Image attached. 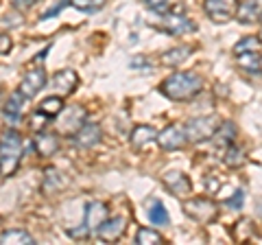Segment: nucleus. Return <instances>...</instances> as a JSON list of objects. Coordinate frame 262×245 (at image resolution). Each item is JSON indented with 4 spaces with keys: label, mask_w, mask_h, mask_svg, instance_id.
<instances>
[{
    "label": "nucleus",
    "mask_w": 262,
    "mask_h": 245,
    "mask_svg": "<svg viewBox=\"0 0 262 245\" xmlns=\"http://www.w3.org/2000/svg\"><path fill=\"white\" fill-rule=\"evenodd\" d=\"M203 79L192 70H184V72H173L170 77L162 81V94L168 96L170 101H190L192 96L201 92Z\"/></svg>",
    "instance_id": "f257e3e1"
},
{
    "label": "nucleus",
    "mask_w": 262,
    "mask_h": 245,
    "mask_svg": "<svg viewBox=\"0 0 262 245\" xmlns=\"http://www.w3.org/2000/svg\"><path fill=\"white\" fill-rule=\"evenodd\" d=\"M22 158V136L15 129H7L0 138V173L11 175Z\"/></svg>",
    "instance_id": "f03ea898"
},
{
    "label": "nucleus",
    "mask_w": 262,
    "mask_h": 245,
    "mask_svg": "<svg viewBox=\"0 0 262 245\" xmlns=\"http://www.w3.org/2000/svg\"><path fill=\"white\" fill-rule=\"evenodd\" d=\"M219 125L221 122L216 116H203V118H192L184 129H186V136L190 142H203L214 136Z\"/></svg>",
    "instance_id": "7ed1b4c3"
},
{
    "label": "nucleus",
    "mask_w": 262,
    "mask_h": 245,
    "mask_svg": "<svg viewBox=\"0 0 262 245\" xmlns=\"http://www.w3.org/2000/svg\"><path fill=\"white\" fill-rule=\"evenodd\" d=\"M184 212L188 217H192L194 221L199 223H210L214 221L216 215H219V206L210 199H190V201H184Z\"/></svg>",
    "instance_id": "20e7f679"
},
{
    "label": "nucleus",
    "mask_w": 262,
    "mask_h": 245,
    "mask_svg": "<svg viewBox=\"0 0 262 245\" xmlns=\"http://www.w3.org/2000/svg\"><path fill=\"white\" fill-rule=\"evenodd\" d=\"M162 27L164 31H168L170 35H184V33H192V31L196 29L194 22L188 18L186 11L182 9V7H175L173 11L164 13V20H162Z\"/></svg>",
    "instance_id": "39448f33"
},
{
    "label": "nucleus",
    "mask_w": 262,
    "mask_h": 245,
    "mask_svg": "<svg viewBox=\"0 0 262 245\" xmlns=\"http://www.w3.org/2000/svg\"><path fill=\"white\" fill-rule=\"evenodd\" d=\"M85 116H88L85 110L79 108V105L66 108V110H61V120H59V125H57V129H59V134L72 138L81 127L85 125Z\"/></svg>",
    "instance_id": "423d86ee"
},
{
    "label": "nucleus",
    "mask_w": 262,
    "mask_h": 245,
    "mask_svg": "<svg viewBox=\"0 0 262 245\" xmlns=\"http://www.w3.org/2000/svg\"><path fill=\"white\" fill-rule=\"evenodd\" d=\"M203 9H206V13L210 15V20L225 24L236 15L238 0H206V3H203Z\"/></svg>",
    "instance_id": "0eeeda50"
},
{
    "label": "nucleus",
    "mask_w": 262,
    "mask_h": 245,
    "mask_svg": "<svg viewBox=\"0 0 262 245\" xmlns=\"http://www.w3.org/2000/svg\"><path fill=\"white\" fill-rule=\"evenodd\" d=\"M188 142L186 129L182 125H168L166 129H162L158 134V145L164 151H177Z\"/></svg>",
    "instance_id": "6e6552de"
},
{
    "label": "nucleus",
    "mask_w": 262,
    "mask_h": 245,
    "mask_svg": "<svg viewBox=\"0 0 262 245\" xmlns=\"http://www.w3.org/2000/svg\"><path fill=\"white\" fill-rule=\"evenodd\" d=\"M127 230V219L125 217H114V219H105V223L98 228V230L94 232L101 241H107V243H114V241H118L122 234H125Z\"/></svg>",
    "instance_id": "1a4fd4ad"
},
{
    "label": "nucleus",
    "mask_w": 262,
    "mask_h": 245,
    "mask_svg": "<svg viewBox=\"0 0 262 245\" xmlns=\"http://www.w3.org/2000/svg\"><path fill=\"white\" fill-rule=\"evenodd\" d=\"M77 86H79V75H77L75 70H70V68L59 70L53 77V84H51V88L55 90V92H59V96L72 94L77 90Z\"/></svg>",
    "instance_id": "9d476101"
},
{
    "label": "nucleus",
    "mask_w": 262,
    "mask_h": 245,
    "mask_svg": "<svg viewBox=\"0 0 262 245\" xmlns=\"http://www.w3.org/2000/svg\"><path fill=\"white\" fill-rule=\"evenodd\" d=\"M44 86H46V72H44V68H31L27 75H24V79H22L20 92L27 96V99H31V96H35Z\"/></svg>",
    "instance_id": "9b49d317"
},
{
    "label": "nucleus",
    "mask_w": 262,
    "mask_h": 245,
    "mask_svg": "<svg viewBox=\"0 0 262 245\" xmlns=\"http://www.w3.org/2000/svg\"><path fill=\"white\" fill-rule=\"evenodd\" d=\"M107 217H110L107 203H103V201L88 203V208H85V226H88L90 232H96L98 228L105 223V219H107Z\"/></svg>",
    "instance_id": "f8f14e48"
},
{
    "label": "nucleus",
    "mask_w": 262,
    "mask_h": 245,
    "mask_svg": "<svg viewBox=\"0 0 262 245\" xmlns=\"http://www.w3.org/2000/svg\"><path fill=\"white\" fill-rule=\"evenodd\" d=\"M101 136H103L101 127L94 125V122H85V125L72 136V140H75V145L81 147V149H90V147L101 142Z\"/></svg>",
    "instance_id": "ddd939ff"
},
{
    "label": "nucleus",
    "mask_w": 262,
    "mask_h": 245,
    "mask_svg": "<svg viewBox=\"0 0 262 245\" xmlns=\"http://www.w3.org/2000/svg\"><path fill=\"white\" fill-rule=\"evenodd\" d=\"M262 15V0H243L236 9V20L241 24H253Z\"/></svg>",
    "instance_id": "4468645a"
},
{
    "label": "nucleus",
    "mask_w": 262,
    "mask_h": 245,
    "mask_svg": "<svg viewBox=\"0 0 262 245\" xmlns=\"http://www.w3.org/2000/svg\"><path fill=\"white\" fill-rule=\"evenodd\" d=\"M164 186L177 195V197H184V195H188L192 191V184H190V179H188L184 173H179V171H168L166 175H164Z\"/></svg>",
    "instance_id": "2eb2a0df"
},
{
    "label": "nucleus",
    "mask_w": 262,
    "mask_h": 245,
    "mask_svg": "<svg viewBox=\"0 0 262 245\" xmlns=\"http://www.w3.org/2000/svg\"><path fill=\"white\" fill-rule=\"evenodd\" d=\"M33 147H35L37 156L42 158H51L57 153V149H59V138H57V134H48V132H37V138L33 140Z\"/></svg>",
    "instance_id": "dca6fc26"
},
{
    "label": "nucleus",
    "mask_w": 262,
    "mask_h": 245,
    "mask_svg": "<svg viewBox=\"0 0 262 245\" xmlns=\"http://www.w3.org/2000/svg\"><path fill=\"white\" fill-rule=\"evenodd\" d=\"M24 101H27V96H24L20 90L18 92H13L9 99L5 103V120L11 122V125H18V120L22 116V110H24Z\"/></svg>",
    "instance_id": "f3484780"
},
{
    "label": "nucleus",
    "mask_w": 262,
    "mask_h": 245,
    "mask_svg": "<svg viewBox=\"0 0 262 245\" xmlns=\"http://www.w3.org/2000/svg\"><path fill=\"white\" fill-rule=\"evenodd\" d=\"M155 140H158V132H155V127H151V125H138L134 132H131V145H134L136 149H144V147H149Z\"/></svg>",
    "instance_id": "a211bd4d"
},
{
    "label": "nucleus",
    "mask_w": 262,
    "mask_h": 245,
    "mask_svg": "<svg viewBox=\"0 0 262 245\" xmlns=\"http://www.w3.org/2000/svg\"><path fill=\"white\" fill-rule=\"evenodd\" d=\"M234 138H236V125H234V122H229V120H225V122H221V125L216 127V132H214V136H212V140H214L216 149L221 147V149L225 151L227 147L234 142Z\"/></svg>",
    "instance_id": "6ab92c4d"
},
{
    "label": "nucleus",
    "mask_w": 262,
    "mask_h": 245,
    "mask_svg": "<svg viewBox=\"0 0 262 245\" xmlns=\"http://www.w3.org/2000/svg\"><path fill=\"white\" fill-rule=\"evenodd\" d=\"M190 55H192V46H177V48H170V51H166L162 55V64L164 66L175 68L179 64H184Z\"/></svg>",
    "instance_id": "aec40b11"
},
{
    "label": "nucleus",
    "mask_w": 262,
    "mask_h": 245,
    "mask_svg": "<svg viewBox=\"0 0 262 245\" xmlns=\"http://www.w3.org/2000/svg\"><path fill=\"white\" fill-rule=\"evenodd\" d=\"M0 243L3 245H33V236L24 230H7L0 234Z\"/></svg>",
    "instance_id": "412c9836"
},
{
    "label": "nucleus",
    "mask_w": 262,
    "mask_h": 245,
    "mask_svg": "<svg viewBox=\"0 0 262 245\" xmlns=\"http://www.w3.org/2000/svg\"><path fill=\"white\" fill-rule=\"evenodd\" d=\"M245 160H247V158H245V151H243L236 142L229 145L227 149H225V153H223V162H225V165H227L229 169L243 167V165H245Z\"/></svg>",
    "instance_id": "4be33fe9"
},
{
    "label": "nucleus",
    "mask_w": 262,
    "mask_h": 245,
    "mask_svg": "<svg viewBox=\"0 0 262 245\" xmlns=\"http://www.w3.org/2000/svg\"><path fill=\"white\" fill-rule=\"evenodd\" d=\"M236 64L247 70V72H253V75H260V53H243V55H236Z\"/></svg>",
    "instance_id": "5701e85b"
},
{
    "label": "nucleus",
    "mask_w": 262,
    "mask_h": 245,
    "mask_svg": "<svg viewBox=\"0 0 262 245\" xmlns=\"http://www.w3.org/2000/svg\"><path fill=\"white\" fill-rule=\"evenodd\" d=\"M39 110H42L48 118L51 116H59L61 110H63V99L59 94H55V96H46V99L39 103Z\"/></svg>",
    "instance_id": "b1692460"
},
{
    "label": "nucleus",
    "mask_w": 262,
    "mask_h": 245,
    "mask_svg": "<svg viewBox=\"0 0 262 245\" xmlns=\"http://www.w3.org/2000/svg\"><path fill=\"white\" fill-rule=\"evenodd\" d=\"M260 48H262V42H260V37H243L238 44L234 46V55H243V53H260Z\"/></svg>",
    "instance_id": "393cba45"
},
{
    "label": "nucleus",
    "mask_w": 262,
    "mask_h": 245,
    "mask_svg": "<svg viewBox=\"0 0 262 245\" xmlns=\"http://www.w3.org/2000/svg\"><path fill=\"white\" fill-rule=\"evenodd\" d=\"M149 221L153 223V226H168V212H166V208L162 206L160 201H155L153 206L149 208Z\"/></svg>",
    "instance_id": "a878e982"
},
{
    "label": "nucleus",
    "mask_w": 262,
    "mask_h": 245,
    "mask_svg": "<svg viewBox=\"0 0 262 245\" xmlns=\"http://www.w3.org/2000/svg\"><path fill=\"white\" fill-rule=\"evenodd\" d=\"M136 243L138 245H158V243H164V239L160 232L149 230V228H140L136 234Z\"/></svg>",
    "instance_id": "bb28decb"
},
{
    "label": "nucleus",
    "mask_w": 262,
    "mask_h": 245,
    "mask_svg": "<svg viewBox=\"0 0 262 245\" xmlns=\"http://www.w3.org/2000/svg\"><path fill=\"white\" fill-rule=\"evenodd\" d=\"M70 7H75L79 11H85V13H92L96 9L105 7V0H68Z\"/></svg>",
    "instance_id": "cd10ccee"
},
{
    "label": "nucleus",
    "mask_w": 262,
    "mask_h": 245,
    "mask_svg": "<svg viewBox=\"0 0 262 245\" xmlns=\"http://www.w3.org/2000/svg\"><path fill=\"white\" fill-rule=\"evenodd\" d=\"M61 184H63L61 175L57 173L55 169H48V171H46V175H44V189L53 193V191H57V189H59Z\"/></svg>",
    "instance_id": "c85d7f7f"
},
{
    "label": "nucleus",
    "mask_w": 262,
    "mask_h": 245,
    "mask_svg": "<svg viewBox=\"0 0 262 245\" xmlns=\"http://www.w3.org/2000/svg\"><path fill=\"white\" fill-rule=\"evenodd\" d=\"M46 125H48V116L42 110H37L29 120V127L33 129V132H42V129H46Z\"/></svg>",
    "instance_id": "c756f323"
},
{
    "label": "nucleus",
    "mask_w": 262,
    "mask_h": 245,
    "mask_svg": "<svg viewBox=\"0 0 262 245\" xmlns=\"http://www.w3.org/2000/svg\"><path fill=\"white\" fill-rule=\"evenodd\" d=\"M243 201H245V191H241V189H236L234 191V195L229 199H223V203L225 206H229V208H243Z\"/></svg>",
    "instance_id": "7c9ffc66"
},
{
    "label": "nucleus",
    "mask_w": 262,
    "mask_h": 245,
    "mask_svg": "<svg viewBox=\"0 0 262 245\" xmlns=\"http://www.w3.org/2000/svg\"><path fill=\"white\" fill-rule=\"evenodd\" d=\"M142 3L149 7V9H153V11H164V9H166L168 0H142Z\"/></svg>",
    "instance_id": "2f4dec72"
},
{
    "label": "nucleus",
    "mask_w": 262,
    "mask_h": 245,
    "mask_svg": "<svg viewBox=\"0 0 262 245\" xmlns=\"http://www.w3.org/2000/svg\"><path fill=\"white\" fill-rule=\"evenodd\" d=\"M11 37L7 35V33H0V55H7L11 51Z\"/></svg>",
    "instance_id": "473e14b6"
},
{
    "label": "nucleus",
    "mask_w": 262,
    "mask_h": 245,
    "mask_svg": "<svg viewBox=\"0 0 262 245\" xmlns=\"http://www.w3.org/2000/svg\"><path fill=\"white\" fill-rule=\"evenodd\" d=\"M15 3V7H18V9H22V11H27V9H31L33 5H37L39 0H13Z\"/></svg>",
    "instance_id": "72a5a7b5"
},
{
    "label": "nucleus",
    "mask_w": 262,
    "mask_h": 245,
    "mask_svg": "<svg viewBox=\"0 0 262 245\" xmlns=\"http://www.w3.org/2000/svg\"><path fill=\"white\" fill-rule=\"evenodd\" d=\"M68 234L72 236V239H85V236L90 234V230H88V226H83L81 230H68Z\"/></svg>",
    "instance_id": "f704fd0d"
},
{
    "label": "nucleus",
    "mask_w": 262,
    "mask_h": 245,
    "mask_svg": "<svg viewBox=\"0 0 262 245\" xmlns=\"http://www.w3.org/2000/svg\"><path fill=\"white\" fill-rule=\"evenodd\" d=\"M258 215H260V219H262V199H258Z\"/></svg>",
    "instance_id": "c9c22d12"
},
{
    "label": "nucleus",
    "mask_w": 262,
    "mask_h": 245,
    "mask_svg": "<svg viewBox=\"0 0 262 245\" xmlns=\"http://www.w3.org/2000/svg\"><path fill=\"white\" fill-rule=\"evenodd\" d=\"M260 42H262V31H260Z\"/></svg>",
    "instance_id": "e433bc0d"
},
{
    "label": "nucleus",
    "mask_w": 262,
    "mask_h": 245,
    "mask_svg": "<svg viewBox=\"0 0 262 245\" xmlns=\"http://www.w3.org/2000/svg\"><path fill=\"white\" fill-rule=\"evenodd\" d=\"M260 22H262V15H260Z\"/></svg>",
    "instance_id": "4c0bfd02"
}]
</instances>
